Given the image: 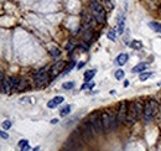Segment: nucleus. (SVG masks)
<instances>
[{
  "label": "nucleus",
  "instance_id": "f257e3e1",
  "mask_svg": "<svg viewBox=\"0 0 161 151\" xmlns=\"http://www.w3.org/2000/svg\"><path fill=\"white\" fill-rule=\"evenodd\" d=\"M89 10H90V15L94 18V20L98 24H104L107 19V11L103 8V5L98 2V0H93L89 4Z\"/></svg>",
  "mask_w": 161,
  "mask_h": 151
},
{
  "label": "nucleus",
  "instance_id": "f03ea898",
  "mask_svg": "<svg viewBox=\"0 0 161 151\" xmlns=\"http://www.w3.org/2000/svg\"><path fill=\"white\" fill-rule=\"evenodd\" d=\"M159 112V105H157V102L153 98L147 99V102L145 103V107H144V121L145 123H150L157 114Z\"/></svg>",
  "mask_w": 161,
  "mask_h": 151
},
{
  "label": "nucleus",
  "instance_id": "7ed1b4c3",
  "mask_svg": "<svg viewBox=\"0 0 161 151\" xmlns=\"http://www.w3.org/2000/svg\"><path fill=\"white\" fill-rule=\"evenodd\" d=\"M87 120L89 121V124H90V126H92V129H93V131H94L96 135H100L104 131L103 130V125H102V119H100V113L99 112H93L88 117Z\"/></svg>",
  "mask_w": 161,
  "mask_h": 151
},
{
  "label": "nucleus",
  "instance_id": "20e7f679",
  "mask_svg": "<svg viewBox=\"0 0 161 151\" xmlns=\"http://www.w3.org/2000/svg\"><path fill=\"white\" fill-rule=\"evenodd\" d=\"M50 78L51 77H50V73L47 72V68L46 67H42V68H40V70L36 72L34 82H35V84L37 87H41V86L48 83V79Z\"/></svg>",
  "mask_w": 161,
  "mask_h": 151
},
{
  "label": "nucleus",
  "instance_id": "39448f33",
  "mask_svg": "<svg viewBox=\"0 0 161 151\" xmlns=\"http://www.w3.org/2000/svg\"><path fill=\"white\" fill-rule=\"evenodd\" d=\"M128 108H129V104H128L126 100L120 102L119 108H118V112H117V120H118V124H125V123H126Z\"/></svg>",
  "mask_w": 161,
  "mask_h": 151
},
{
  "label": "nucleus",
  "instance_id": "423d86ee",
  "mask_svg": "<svg viewBox=\"0 0 161 151\" xmlns=\"http://www.w3.org/2000/svg\"><path fill=\"white\" fill-rule=\"evenodd\" d=\"M79 131H80V135H82V138H83L84 141H92V139L94 138V135H96L88 120H86L82 124V128H80Z\"/></svg>",
  "mask_w": 161,
  "mask_h": 151
},
{
  "label": "nucleus",
  "instance_id": "0eeeda50",
  "mask_svg": "<svg viewBox=\"0 0 161 151\" xmlns=\"http://www.w3.org/2000/svg\"><path fill=\"white\" fill-rule=\"evenodd\" d=\"M139 120V117H138V110H136V105H135V100L131 102L129 104V108H128V117H126V123L128 124H134Z\"/></svg>",
  "mask_w": 161,
  "mask_h": 151
},
{
  "label": "nucleus",
  "instance_id": "6e6552de",
  "mask_svg": "<svg viewBox=\"0 0 161 151\" xmlns=\"http://www.w3.org/2000/svg\"><path fill=\"white\" fill-rule=\"evenodd\" d=\"M64 66H66V62H64V61H58V62H56L55 64L51 67V70H50V72H48V73H50V77H51V78H55L60 72L64 71V70H63Z\"/></svg>",
  "mask_w": 161,
  "mask_h": 151
},
{
  "label": "nucleus",
  "instance_id": "1a4fd4ad",
  "mask_svg": "<svg viewBox=\"0 0 161 151\" xmlns=\"http://www.w3.org/2000/svg\"><path fill=\"white\" fill-rule=\"evenodd\" d=\"M100 119H102L103 130H104V131H109V130H112V128H110V118H109V113H108V110H103V112H100Z\"/></svg>",
  "mask_w": 161,
  "mask_h": 151
},
{
  "label": "nucleus",
  "instance_id": "9d476101",
  "mask_svg": "<svg viewBox=\"0 0 161 151\" xmlns=\"http://www.w3.org/2000/svg\"><path fill=\"white\" fill-rule=\"evenodd\" d=\"M125 27V12H120L118 15V34H124Z\"/></svg>",
  "mask_w": 161,
  "mask_h": 151
},
{
  "label": "nucleus",
  "instance_id": "9b49d317",
  "mask_svg": "<svg viewBox=\"0 0 161 151\" xmlns=\"http://www.w3.org/2000/svg\"><path fill=\"white\" fill-rule=\"evenodd\" d=\"M64 102V98L62 97V95H57V97H55V98H52L48 103H47V107L50 108V109H53V108H56V107H58L60 104H62Z\"/></svg>",
  "mask_w": 161,
  "mask_h": 151
},
{
  "label": "nucleus",
  "instance_id": "f8f14e48",
  "mask_svg": "<svg viewBox=\"0 0 161 151\" xmlns=\"http://www.w3.org/2000/svg\"><path fill=\"white\" fill-rule=\"evenodd\" d=\"M11 90V84H10V79L9 77L2 79V93L3 94H6Z\"/></svg>",
  "mask_w": 161,
  "mask_h": 151
},
{
  "label": "nucleus",
  "instance_id": "ddd939ff",
  "mask_svg": "<svg viewBox=\"0 0 161 151\" xmlns=\"http://www.w3.org/2000/svg\"><path fill=\"white\" fill-rule=\"evenodd\" d=\"M10 79V84H11V90L12 92H18V88H19V84H20V78L16 77V76H11L9 77Z\"/></svg>",
  "mask_w": 161,
  "mask_h": 151
},
{
  "label": "nucleus",
  "instance_id": "4468645a",
  "mask_svg": "<svg viewBox=\"0 0 161 151\" xmlns=\"http://www.w3.org/2000/svg\"><path fill=\"white\" fill-rule=\"evenodd\" d=\"M128 60H129V54H128V53H120V54H118V57H117L115 62H117V64H119V66H124V64L128 62Z\"/></svg>",
  "mask_w": 161,
  "mask_h": 151
},
{
  "label": "nucleus",
  "instance_id": "2eb2a0df",
  "mask_svg": "<svg viewBox=\"0 0 161 151\" xmlns=\"http://www.w3.org/2000/svg\"><path fill=\"white\" fill-rule=\"evenodd\" d=\"M146 68H147V64L145 62H141V63L136 64L135 67H133L131 72H134V73H143V72H145Z\"/></svg>",
  "mask_w": 161,
  "mask_h": 151
},
{
  "label": "nucleus",
  "instance_id": "dca6fc26",
  "mask_svg": "<svg viewBox=\"0 0 161 151\" xmlns=\"http://www.w3.org/2000/svg\"><path fill=\"white\" fill-rule=\"evenodd\" d=\"M96 73H97V71H96V70H89V71H86V72H84V74H83V77H84V82H90V79L96 76Z\"/></svg>",
  "mask_w": 161,
  "mask_h": 151
},
{
  "label": "nucleus",
  "instance_id": "f3484780",
  "mask_svg": "<svg viewBox=\"0 0 161 151\" xmlns=\"http://www.w3.org/2000/svg\"><path fill=\"white\" fill-rule=\"evenodd\" d=\"M149 27H150L151 30H154L155 32H157V34H161V24H160V22L151 21V22H149Z\"/></svg>",
  "mask_w": 161,
  "mask_h": 151
},
{
  "label": "nucleus",
  "instance_id": "a211bd4d",
  "mask_svg": "<svg viewBox=\"0 0 161 151\" xmlns=\"http://www.w3.org/2000/svg\"><path fill=\"white\" fill-rule=\"evenodd\" d=\"M26 88H29V80L28 79H21L20 84H19V88H18V92H22Z\"/></svg>",
  "mask_w": 161,
  "mask_h": 151
},
{
  "label": "nucleus",
  "instance_id": "6ab92c4d",
  "mask_svg": "<svg viewBox=\"0 0 161 151\" xmlns=\"http://www.w3.org/2000/svg\"><path fill=\"white\" fill-rule=\"evenodd\" d=\"M70 113H71V105H68V104H67L66 107H63L61 109V112H60L61 117H66V115H68Z\"/></svg>",
  "mask_w": 161,
  "mask_h": 151
},
{
  "label": "nucleus",
  "instance_id": "aec40b11",
  "mask_svg": "<svg viewBox=\"0 0 161 151\" xmlns=\"http://www.w3.org/2000/svg\"><path fill=\"white\" fill-rule=\"evenodd\" d=\"M61 50L60 48H57V47H53L52 50H51V52H50V54H51V56L52 57H60L61 56Z\"/></svg>",
  "mask_w": 161,
  "mask_h": 151
},
{
  "label": "nucleus",
  "instance_id": "412c9836",
  "mask_svg": "<svg viewBox=\"0 0 161 151\" xmlns=\"http://www.w3.org/2000/svg\"><path fill=\"white\" fill-rule=\"evenodd\" d=\"M107 37L112 41H117V31L115 30H109L108 34H107Z\"/></svg>",
  "mask_w": 161,
  "mask_h": 151
},
{
  "label": "nucleus",
  "instance_id": "4be33fe9",
  "mask_svg": "<svg viewBox=\"0 0 161 151\" xmlns=\"http://www.w3.org/2000/svg\"><path fill=\"white\" fill-rule=\"evenodd\" d=\"M114 76H115L117 79H123L124 76H125V72H124L123 70H117L115 73H114Z\"/></svg>",
  "mask_w": 161,
  "mask_h": 151
},
{
  "label": "nucleus",
  "instance_id": "5701e85b",
  "mask_svg": "<svg viewBox=\"0 0 161 151\" xmlns=\"http://www.w3.org/2000/svg\"><path fill=\"white\" fill-rule=\"evenodd\" d=\"M151 72H143V73H140V76H139V78H140V80H146L147 78H150L151 77Z\"/></svg>",
  "mask_w": 161,
  "mask_h": 151
},
{
  "label": "nucleus",
  "instance_id": "b1692460",
  "mask_svg": "<svg viewBox=\"0 0 161 151\" xmlns=\"http://www.w3.org/2000/svg\"><path fill=\"white\" fill-rule=\"evenodd\" d=\"M93 86H94V82H86V83H84L82 87H80V88L84 90V89H90V88H93Z\"/></svg>",
  "mask_w": 161,
  "mask_h": 151
},
{
  "label": "nucleus",
  "instance_id": "393cba45",
  "mask_svg": "<svg viewBox=\"0 0 161 151\" xmlns=\"http://www.w3.org/2000/svg\"><path fill=\"white\" fill-rule=\"evenodd\" d=\"M64 89H72L74 87V82H66V83H63L62 86Z\"/></svg>",
  "mask_w": 161,
  "mask_h": 151
},
{
  "label": "nucleus",
  "instance_id": "a878e982",
  "mask_svg": "<svg viewBox=\"0 0 161 151\" xmlns=\"http://www.w3.org/2000/svg\"><path fill=\"white\" fill-rule=\"evenodd\" d=\"M133 48H141L143 47V44L140 42V41H133V44L130 45Z\"/></svg>",
  "mask_w": 161,
  "mask_h": 151
},
{
  "label": "nucleus",
  "instance_id": "bb28decb",
  "mask_svg": "<svg viewBox=\"0 0 161 151\" xmlns=\"http://www.w3.org/2000/svg\"><path fill=\"white\" fill-rule=\"evenodd\" d=\"M11 125H12V124H11V121H10V120H5V121H3V129H4V130H5V129L9 130V129L11 128Z\"/></svg>",
  "mask_w": 161,
  "mask_h": 151
},
{
  "label": "nucleus",
  "instance_id": "cd10ccee",
  "mask_svg": "<svg viewBox=\"0 0 161 151\" xmlns=\"http://www.w3.org/2000/svg\"><path fill=\"white\" fill-rule=\"evenodd\" d=\"M18 145H19L20 149H22V147H25V146H28V145H29V141H28V140H25V139H22V140L19 141Z\"/></svg>",
  "mask_w": 161,
  "mask_h": 151
},
{
  "label": "nucleus",
  "instance_id": "c85d7f7f",
  "mask_svg": "<svg viewBox=\"0 0 161 151\" xmlns=\"http://www.w3.org/2000/svg\"><path fill=\"white\" fill-rule=\"evenodd\" d=\"M74 66H76V62H72V63H71V64H70V66H68V67H67V68H66V70L63 71V73H64V74H68V73H70V71L72 70V68H73Z\"/></svg>",
  "mask_w": 161,
  "mask_h": 151
},
{
  "label": "nucleus",
  "instance_id": "c756f323",
  "mask_svg": "<svg viewBox=\"0 0 161 151\" xmlns=\"http://www.w3.org/2000/svg\"><path fill=\"white\" fill-rule=\"evenodd\" d=\"M0 135H2V139H3V140H6V139H9V134H8V133H5L4 130H2V131H0Z\"/></svg>",
  "mask_w": 161,
  "mask_h": 151
},
{
  "label": "nucleus",
  "instance_id": "7c9ffc66",
  "mask_svg": "<svg viewBox=\"0 0 161 151\" xmlns=\"http://www.w3.org/2000/svg\"><path fill=\"white\" fill-rule=\"evenodd\" d=\"M21 151H30V146L28 145V146H25V147H22V149H21Z\"/></svg>",
  "mask_w": 161,
  "mask_h": 151
},
{
  "label": "nucleus",
  "instance_id": "2f4dec72",
  "mask_svg": "<svg viewBox=\"0 0 161 151\" xmlns=\"http://www.w3.org/2000/svg\"><path fill=\"white\" fill-rule=\"evenodd\" d=\"M84 63H86V62H80V63L78 64V67H77V68H78V70H80V68H82V67L84 66Z\"/></svg>",
  "mask_w": 161,
  "mask_h": 151
},
{
  "label": "nucleus",
  "instance_id": "473e14b6",
  "mask_svg": "<svg viewBox=\"0 0 161 151\" xmlns=\"http://www.w3.org/2000/svg\"><path fill=\"white\" fill-rule=\"evenodd\" d=\"M58 123V119H52L51 120V124H57Z\"/></svg>",
  "mask_w": 161,
  "mask_h": 151
},
{
  "label": "nucleus",
  "instance_id": "72a5a7b5",
  "mask_svg": "<svg viewBox=\"0 0 161 151\" xmlns=\"http://www.w3.org/2000/svg\"><path fill=\"white\" fill-rule=\"evenodd\" d=\"M124 87H125V88L129 87V80H125V82H124Z\"/></svg>",
  "mask_w": 161,
  "mask_h": 151
},
{
  "label": "nucleus",
  "instance_id": "f704fd0d",
  "mask_svg": "<svg viewBox=\"0 0 161 151\" xmlns=\"http://www.w3.org/2000/svg\"><path fill=\"white\" fill-rule=\"evenodd\" d=\"M62 151H72V150H71V149H68V147H66V149H63Z\"/></svg>",
  "mask_w": 161,
  "mask_h": 151
},
{
  "label": "nucleus",
  "instance_id": "c9c22d12",
  "mask_svg": "<svg viewBox=\"0 0 161 151\" xmlns=\"http://www.w3.org/2000/svg\"><path fill=\"white\" fill-rule=\"evenodd\" d=\"M157 86H160V87H161V82H159V83H157Z\"/></svg>",
  "mask_w": 161,
  "mask_h": 151
}]
</instances>
